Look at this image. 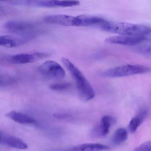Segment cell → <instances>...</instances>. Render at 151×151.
<instances>
[{
    "mask_svg": "<svg viewBox=\"0 0 151 151\" xmlns=\"http://www.w3.org/2000/svg\"><path fill=\"white\" fill-rule=\"evenodd\" d=\"M99 29L108 32L124 36L146 37L151 33V28L146 25L106 20Z\"/></svg>",
    "mask_w": 151,
    "mask_h": 151,
    "instance_id": "6da1fadb",
    "label": "cell"
},
{
    "mask_svg": "<svg viewBox=\"0 0 151 151\" xmlns=\"http://www.w3.org/2000/svg\"><path fill=\"white\" fill-rule=\"evenodd\" d=\"M62 61L76 81L80 98L85 101L93 99L95 96L94 89L79 69L68 59L62 58Z\"/></svg>",
    "mask_w": 151,
    "mask_h": 151,
    "instance_id": "7a4b0ae2",
    "label": "cell"
},
{
    "mask_svg": "<svg viewBox=\"0 0 151 151\" xmlns=\"http://www.w3.org/2000/svg\"><path fill=\"white\" fill-rule=\"evenodd\" d=\"M151 71V68L141 65L125 64L104 70L101 76L107 78H120L145 74Z\"/></svg>",
    "mask_w": 151,
    "mask_h": 151,
    "instance_id": "3957f363",
    "label": "cell"
},
{
    "mask_svg": "<svg viewBox=\"0 0 151 151\" xmlns=\"http://www.w3.org/2000/svg\"><path fill=\"white\" fill-rule=\"evenodd\" d=\"M40 74L47 79L61 80L65 78L66 72L62 67L54 61H47L41 64L38 68Z\"/></svg>",
    "mask_w": 151,
    "mask_h": 151,
    "instance_id": "277c9868",
    "label": "cell"
},
{
    "mask_svg": "<svg viewBox=\"0 0 151 151\" xmlns=\"http://www.w3.org/2000/svg\"><path fill=\"white\" fill-rule=\"evenodd\" d=\"M48 56L46 53L36 52L31 53H21L9 55L5 58L6 61L13 64H27L38 61Z\"/></svg>",
    "mask_w": 151,
    "mask_h": 151,
    "instance_id": "5b68a950",
    "label": "cell"
},
{
    "mask_svg": "<svg viewBox=\"0 0 151 151\" xmlns=\"http://www.w3.org/2000/svg\"><path fill=\"white\" fill-rule=\"evenodd\" d=\"M37 35L36 32L17 35H4L0 37V45L7 48H13L22 45L31 40L34 38Z\"/></svg>",
    "mask_w": 151,
    "mask_h": 151,
    "instance_id": "8992f818",
    "label": "cell"
},
{
    "mask_svg": "<svg viewBox=\"0 0 151 151\" xmlns=\"http://www.w3.org/2000/svg\"><path fill=\"white\" fill-rule=\"evenodd\" d=\"M4 28L7 31L17 35H23L35 32L34 25L29 22L20 20H10L6 22Z\"/></svg>",
    "mask_w": 151,
    "mask_h": 151,
    "instance_id": "52a82bcc",
    "label": "cell"
},
{
    "mask_svg": "<svg viewBox=\"0 0 151 151\" xmlns=\"http://www.w3.org/2000/svg\"><path fill=\"white\" fill-rule=\"evenodd\" d=\"M146 38V37L139 36L118 35L107 38L105 41L109 44L123 45L132 46V47L140 43Z\"/></svg>",
    "mask_w": 151,
    "mask_h": 151,
    "instance_id": "ba28073f",
    "label": "cell"
},
{
    "mask_svg": "<svg viewBox=\"0 0 151 151\" xmlns=\"http://www.w3.org/2000/svg\"><path fill=\"white\" fill-rule=\"evenodd\" d=\"M7 3L15 5L28 6L32 7H63V1H7Z\"/></svg>",
    "mask_w": 151,
    "mask_h": 151,
    "instance_id": "9c48e42d",
    "label": "cell"
},
{
    "mask_svg": "<svg viewBox=\"0 0 151 151\" xmlns=\"http://www.w3.org/2000/svg\"><path fill=\"white\" fill-rule=\"evenodd\" d=\"M106 19L99 17L81 15L76 17L75 26L95 27L99 28Z\"/></svg>",
    "mask_w": 151,
    "mask_h": 151,
    "instance_id": "30bf717a",
    "label": "cell"
},
{
    "mask_svg": "<svg viewBox=\"0 0 151 151\" xmlns=\"http://www.w3.org/2000/svg\"><path fill=\"white\" fill-rule=\"evenodd\" d=\"M75 20L76 17L65 14L50 15L44 18L47 23L64 26H75Z\"/></svg>",
    "mask_w": 151,
    "mask_h": 151,
    "instance_id": "8fae6325",
    "label": "cell"
},
{
    "mask_svg": "<svg viewBox=\"0 0 151 151\" xmlns=\"http://www.w3.org/2000/svg\"><path fill=\"white\" fill-rule=\"evenodd\" d=\"M0 143L1 145L19 149L28 148L27 144L21 139L1 132Z\"/></svg>",
    "mask_w": 151,
    "mask_h": 151,
    "instance_id": "7c38bea8",
    "label": "cell"
},
{
    "mask_svg": "<svg viewBox=\"0 0 151 151\" xmlns=\"http://www.w3.org/2000/svg\"><path fill=\"white\" fill-rule=\"evenodd\" d=\"M109 147L106 145L99 143H87L63 149L49 151H104L109 150Z\"/></svg>",
    "mask_w": 151,
    "mask_h": 151,
    "instance_id": "4fadbf2b",
    "label": "cell"
},
{
    "mask_svg": "<svg viewBox=\"0 0 151 151\" xmlns=\"http://www.w3.org/2000/svg\"><path fill=\"white\" fill-rule=\"evenodd\" d=\"M6 116L21 124H38V122L33 117L21 112L16 111H10L6 115Z\"/></svg>",
    "mask_w": 151,
    "mask_h": 151,
    "instance_id": "5bb4252c",
    "label": "cell"
},
{
    "mask_svg": "<svg viewBox=\"0 0 151 151\" xmlns=\"http://www.w3.org/2000/svg\"><path fill=\"white\" fill-rule=\"evenodd\" d=\"M115 119L112 116H105L102 117L99 125L94 127L95 132L99 137H105L109 132L112 124L115 123Z\"/></svg>",
    "mask_w": 151,
    "mask_h": 151,
    "instance_id": "9a60e30c",
    "label": "cell"
},
{
    "mask_svg": "<svg viewBox=\"0 0 151 151\" xmlns=\"http://www.w3.org/2000/svg\"><path fill=\"white\" fill-rule=\"evenodd\" d=\"M132 49L140 55L151 59V39L145 38L135 46Z\"/></svg>",
    "mask_w": 151,
    "mask_h": 151,
    "instance_id": "2e32d148",
    "label": "cell"
},
{
    "mask_svg": "<svg viewBox=\"0 0 151 151\" xmlns=\"http://www.w3.org/2000/svg\"><path fill=\"white\" fill-rule=\"evenodd\" d=\"M147 115V111L145 109L141 110L138 114L133 117L130 122L129 128L130 131L132 133H134L137 129L140 124Z\"/></svg>",
    "mask_w": 151,
    "mask_h": 151,
    "instance_id": "e0dca14e",
    "label": "cell"
},
{
    "mask_svg": "<svg viewBox=\"0 0 151 151\" xmlns=\"http://www.w3.org/2000/svg\"><path fill=\"white\" fill-rule=\"evenodd\" d=\"M127 137V130L124 128H120L115 132L112 138V142L114 145H120L126 140Z\"/></svg>",
    "mask_w": 151,
    "mask_h": 151,
    "instance_id": "ac0fdd59",
    "label": "cell"
},
{
    "mask_svg": "<svg viewBox=\"0 0 151 151\" xmlns=\"http://www.w3.org/2000/svg\"><path fill=\"white\" fill-rule=\"evenodd\" d=\"M71 87V84L69 83H54L50 86L51 90L56 91H63L68 90Z\"/></svg>",
    "mask_w": 151,
    "mask_h": 151,
    "instance_id": "d6986e66",
    "label": "cell"
},
{
    "mask_svg": "<svg viewBox=\"0 0 151 151\" xmlns=\"http://www.w3.org/2000/svg\"><path fill=\"white\" fill-rule=\"evenodd\" d=\"M15 81V78L11 76L5 75L1 76V86L12 84Z\"/></svg>",
    "mask_w": 151,
    "mask_h": 151,
    "instance_id": "ffe728a7",
    "label": "cell"
},
{
    "mask_svg": "<svg viewBox=\"0 0 151 151\" xmlns=\"http://www.w3.org/2000/svg\"><path fill=\"white\" fill-rule=\"evenodd\" d=\"M53 116L57 119L65 121H71L73 119L72 115L66 113H55L54 114Z\"/></svg>",
    "mask_w": 151,
    "mask_h": 151,
    "instance_id": "44dd1931",
    "label": "cell"
},
{
    "mask_svg": "<svg viewBox=\"0 0 151 151\" xmlns=\"http://www.w3.org/2000/svg\"><path fill=\"white\" fill-rule=\"evenodd\" d=\"M134 151H151V141H147L141 144Z\"/></svg>",
    "mask_w": 151,
    "mask_h": 151,
    "instance_id": "7402d4cb",
    "label": "cell"
}]
</instances>
